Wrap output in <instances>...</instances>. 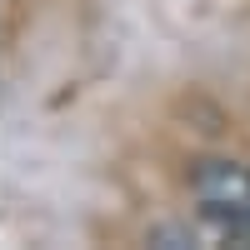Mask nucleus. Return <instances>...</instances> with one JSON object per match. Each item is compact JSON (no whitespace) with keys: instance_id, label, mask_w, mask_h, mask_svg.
Listing matches in <instances>:
<instances>
[{"instance_id":"1","label":"nucleus","mask_w":250,"mask_h":250,"mask_svg":"<svg viewBox=\"0 0 250 250\" xmlns=\"http://www.w3.org/2000/svg\"><path fill=\"white\" fill-rule=\"evenodd\" d=\"M190 185H195L200 210L215 225H225L235 210L250 205V165H240V160H205Z\"/></svg>"},{"instance_id":"2","label":"nucleus","mask_w":250,"mask_h":250,"mask_svg":"<svg viewBox=\"0 0 250 250\" xmlns=\"http://www.w3.org/2000/svg\"><path fill=\"white\" fill-rule=\"evenodd\" d=\"M150 245H195V235H190V230H180V225H165V230L150 235Z\"/></svg>"}]
</instances>
